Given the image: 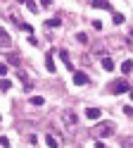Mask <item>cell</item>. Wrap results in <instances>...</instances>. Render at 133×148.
I'll use <instances>...</instances> for the list:
<instances>
[{
	"label": "cell",
	"instance_id": "4",
	"mask_svg": "<svg viewBox=\"0 0 133 148\" xmlns=\"http://www.w3.org/2000/svg\"><path fill=\"white\" fill-rule=\"evenodd\" d=\"M88 5H90V7H95V10H107V12H114L112 3H107V0H90Z\"/></svg>",
	"mask_w": 133,
	"mask_h": 148
},
{
	"label": "cell",
	"instance_id": "2",
	"mask_svg": "<svg viewBox=\"0 0 133 148\" xmlns=\"http://www.w3.org/2000/svg\"><path fill=\"white\" fill-rule=\"evenodd\" d=\"M62 122H64V127L69 129V132H76V129H79V117H76L74 110H64L62 112Z\"/></svg>",
	"mask_w": 133,
	"mask_h": 148
},
{
	"label": "cell",
	"instance_id": "25",
	"mask_svg": "<svg viewBox=\"0 0 133 148\" xmlns=\"http://www.w3.org/2000/svg\"><path fill=\"white\" fill-rule=\"evenodd\" d=\"M0 119H3V117H0Z\"/></svg>",
	"mask_w": 133,
	"mask_h": 148
},
{
	"label": "cell",
	"instance_id": "17",
	"mask_svg": "<svg viewBox=\"0 0 133 148\" xmlns=\"http://www.w3.org/2000/svg\"><path fill=\"white\" fill-rule=\"evenodd\" d=\"M76 38H79V41H81V43H88V36H86V34H83V31H79V34H76Z\"/></svg>",
	"mask_w": 133,
	"mask_h": 148
},
{
	"label": "cell",
	"instance_id": "10",
	"mask_svg": "<svg viewBox=\"0 0 133 148\" xmlns=\"http://www.w3.org/2000/svg\"><path fill=\"white\" fill-rule=\"evenodd\" d=\"M100 108H86V117L88 119H100Z\"/></svg>",
	"mask_w": 133,
	"mask_h": 148
},
{
	"label": "cell",
	"instance_id": "8",
	"mask_svg": "<svg viewBox=\"0 0 133 148\" xmlns=\"http://www.w3.org/2000/svg\"><path fill=\"white\" fill-rule=\"evenodd\" d=\"M60 58H62V62L66 64V69H69V72H76L74 69V62L69 60V53H66V50H60Z\"/></svg>",
	"mask_w": 133,
	"mask_h": 148
},
{
	"label": "cell",
	"instance_id": "13",
	"mask_svg": "<svg viewBox=\"0 0 133 148\" xmlns=\"http://www.w3.org/2000/svg\"><path fill=\"white\" fill-rule=\"evenodd\" d=\"M57 26H62V19H60V17H52V19H48V29H57Z\"/></svg>",
	"mask_w": 133,
	"mask_h": 148
},
{
	"label": "cell",
	"instance_id": "21",
	"mask_svg": "<svg viewBox=\"0 0 133 148\" xmlns=\"http://www.w3.org/2000/svg\"><path fill=\"white\" fill-rule=\"evenodd\" d=\"M93 29L100 31V29H102V22H100V19H93Z\"/></svg>",
	"mask_w": 133,
	"mask_h": 148
},
{
	"label": "cell",
	"instance_id": "15",
	"mask_svg": "<svg viewBox=\"0 0 133 148\" xmlns=\"http://www.w3.org/2000/svg\"><path fill=\"white\" fill-rule=\"evenodd\" d=\"M10 86H12L10 79H0V91H10Z\"/></svg>",
	"mask_w": 133,
	"mask_h": 148
},
{
	"label": "cell",
	"instance_id": "1",
	"mask_svg": "<svg viewBox=\"0 0 133 148\" xmlns=\"http://www.w3.org/2000/svg\"><path fill=\"white\" fill-rule=\"evenodd\" d=\"M90 132H93V136H98V138H109L114 132H117V127H114V122H100V124H95Z\"/></svg>",
	"mask_w": 133,
	"mask_h": 148
},
{
	"label": "cell",
	"instance_id": "3",
	"mask_svg": "<svg viewBox=\"0 0 133 148\" xmlns=\"http://www.w3.org/2000/svg\"><path fill=\"white\" fill-rule=\"evenodd\" d=\"M45 143H48V148H60V146H62L60 134L52 132V129H48V134H45Z\"/></svg>",
	"mask_w": 133,
	"mask_h": 148
},
{
	"label": "cell",
	"instance_id": "20",
	"mask_svg": "<svg viewBox=\"0 0 133 148\" xmlns=\"http://www.w3.org/2000/svg\"><path fill=\"white\" fill-rule=\"evenodd\" d=\"M5 74H7V64L0 62V77H5Z\"/></svg>",
	"mask_w": 133,
	"mask_h": 148
},
{
	"label": "cell",
	"instance_id": "7",
	"mask_svg": "<svg viewBox=\"0 0 133 148\" xmlns=\"http://www.w3.org/2000/svg\"><path fill=\"white\" fill-rule=\"evenodd\" d=\"M74 84H76V86L88 84V74H86V72H74Z\"/></svg>",
	"mask_w": 133,
	"mask_h": 148
},
{
	"label": "cell",
	"instance_id": "19",
	"mask_svg": "<svg viewBox=\"0 0 133 148\" xmlns=\"http://www.w3.org/2000/svg\"><path fill=\"white\" fill-rule=\"evenodd\" d=\"M0 146H3V148H10V138H7V136H0Z\"/></svg>",
	"mask_w": 133,
	"mask_h": 148
},
{
	"label": "cell",
	"instance_id": "5",
	"mask_svg": "<svg viewBox=\"0 0 133 148\" xmlns=\"http://www.w3.org/2000/svg\"><path fill=\"white\" fill-rule=\"evenodd\" d=\"M131 86H128V81H114V84H112V93H126V91H128Z\"/></svg>",
	"mask_w": 133,
	"mask_h": 148
},
{
	"label": "cell",
	"instance_id": "11",
	"mask_svg": "<svg viewBox=\"0 0 133 148\" xmlns=\"http://www.w3.org/2000/svg\"><path fill=\"white\" fill-rule=\"evenodd\" d=\"M45 67H48V72H50V74H55V60H52L50 53L45 55Z\"/></svg>",
	"mask_w": 133,
	"mask_h": 148
},
{
	"label": "cell",
	"instance_id": "23",
	"mask_svg": "<svg viewBox=\"0 0 133 148\" xmlns=\"http://www.w3.org/2000/svg\"><path fill=\"white\" fill-rule=\"evenodd\" d=\"M128 36H131V38H133V29H128ZM131 48H133V43H131Z\"/></svg>",
	"mask_w": 133,
	"mask_h": 148
},
{
	"label": "cell",
	"instance_id": "6",
	"mask_svg": "<svg viewBox=\"0 0 133 148\" xmlns=\"http://www.w3.org/2000/svg\"><path fill=\"white\" fill-rule=\"evenodd\" d=\"M10 45H12V36L0 26V48H10Z\"/></svg>",
	"mask_w": 133,
	"mask_h": 148
},
{
	"label": "cell",
	"instance_id": "12",
	"mask_svg": "<svg viewBox=\"0 0 133 148\" xmlns=\"http://www.w3.org/2000/svg\"><path fill=\"white\" fill-rule=\"evenodd\" d=\"M121 72H124V74H131V72H133V60H124V62H121Z\"/></svg>",
	"mask_w": 133,
	"mask_h": 148
},
{
	"label": "cell",
	"instance_id": "24",
	"mask_svg": "<svg viewBox=\"0 0 133 148\" xmlns=\"http://www.w3.org/2000/svg\"><path fill=\"white\" fill-rule=\"evenodd\" d=\"M128 93H131V98H133V88H128Z\"/></svg>",
	"mask_w": 133,
	"mask_h": 148
},
{
	"label": "cell",
	"instance_id": "16",
	"mask_svg": "<svg viewBox=\"0 0 133 148\" xmlns=\"http://www.w3.org/2000/svg\"><path fill=\"white\" fill-rule=\"evenodd\" d=\"M112 19H114V24H124V14L114 12V14H112Z\"/></svg>",
	"mask_w": 133,
	"mask_h": 148
},
{
	"label": "cell",
	"instance_id": "9",
	"mask_svg": "<svg viewBox=\"0 0 133 148\" xmlns=\"http://www.w3.org/2000/svg\"><path fill=\"white\" fill-rule=\"evenodd\" d=\"M100 64H102V69H105V72H112V69H114V60L109 58V55H105V58L100 60Z\"/></svg>",
	"mask_w": 133,
	"mask_h": 148
},
{
	"label": "cell",
	"instance_id": "14",
	"mask_svg": "<svg viewBox=\"0 0 133 148\" xmlns=\"http://www.w3.org/2000/svg\"><path fill=\"white\" fill-rule=\"evenodd\" d=\"M43 103H45V98H43V96H31V105L38 108V105H43Z\"/></svg>",
	"mask_w": 133,
	"mask_h": 148
},
{
	"label": "cell",
	"instance_id": "18",
	"mask_svg": "<svg viewBox=\"0 0 133 148\" xmlns=\"http://www.w3.org/2000/svg\"><path fill=\"white\" fill-rule=\"evenodd\" d=\"M26 7H29L31 12H38V10H41V7H38V3H26Z\"/></svg>",
	"mask_w": 133,
	"mask_h": 148
},
{
	"label": "cell",
	"instance_id": "22",
	"mask_svg": "<svg viewBox=\"0 0 133 148\" xmlns=\"http://www.w3.org/2000/svg\"><path fill=\"white\" fill-rule=\"evenodd\" d=\"M124 112H126L128 117H133V108H124Z\"/></svg>",
	"mask_w": 133,
	"mask_h": 148
}]
</instances>
